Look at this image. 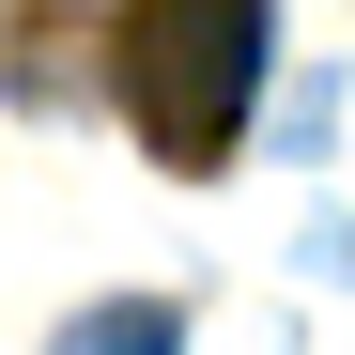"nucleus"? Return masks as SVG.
<instances>
[{"label":"nucleus","mask_w":355,"mask_h":355,"mask_svg":"<svg viewBox=\"0 0 355 355\" xmlns=\"http://www.w3.org/2000/svg\"><path fill=\"white\" fill-rule=\"evenodd\" d=\"M263 62H278V0H124L108 31V78H124L155 170H232Z\"/></svg>","instance_id":"f257e3e1"},{"label":"nucleus","mask_w":355,"mask_h":355,"mask_svg":"<svg viewBox=\"0 0 355 355\" xmlns=\"http://www.w3.org/2000/svg\"><path fill=\"white\" fill-rule=\"evenodd\" d=\"M46 355H186V309H170V293H108V309H78Z\"/></svg>","instance_id":"f03ea898"}]
</instances>
